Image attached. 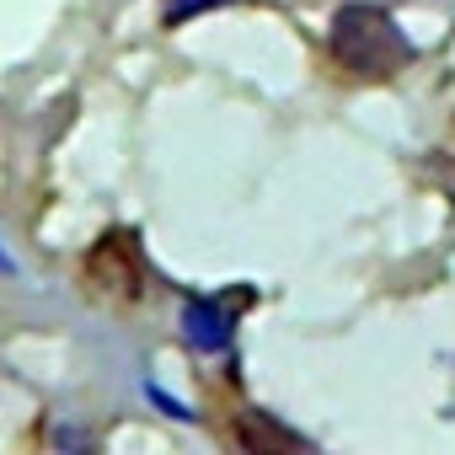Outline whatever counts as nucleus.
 I'll use <instances>...</instances> for the list:
<instances>
[{"instance_id":"1","label":"nucleus","mask_w":455,"mask_h":455,"mask_svg":"<svg viewBox=\"0 0 455 455\" xmlns=\"http://www.w3.org/2000/svg\"><path fill=\"white\" fill-rule=\"evenodd\" d=\"M327 49H332V60L343 70H354L364 81H386V76H396L412 60V38L396 28V17L380 12V6H364V0L359 6H343L332 17Z\"/></svg>"},{"instance_id":"2","label":"nucleus","mask_w":455,"mask_h":455,"mask_svg":"<svg viewBox=\"0 0 455 455\" xmlns=\"http://www.w3.org/2000/svg\"><path fill=\"white\" fill-rule=\"evenodd\" d=\"M86 284L113 300V306H134L145 295V258L140 242L129 231H108L92 252H86Z\"/></svg>"},{"instance_id":"3","label":"nucleus","mask_w":455,"mask_h":455,"mask_svg":"<svg viewBox=\"0 0 455 455\" xmlns=\"http://www.w3.org/2000/svg\"><path fill=\"white\" fill-rule=\"evenodd\" d=\"M182 327H188V343L204 348V354L231 348V311L214 306V300H193V306L182 311Z\"/></svg>"},{"instance_id":"4","label":"nucleus","mask_w":455,"mask_h":455,"mask_svg":"<svg viewBox=\"0 0 455 455\" xmlns=\"http://www.w3.org/2000/svg\"><path fill=\"white\" fill-rule=\"evenodd\" d=\"M236 444L242 450H295L300 444V434H290V428H279L274 418H263V412H242V423H236Z\"/></svg>"},{"instance_id":"5","label":"nucleus","mask_w":455,"mask_h":455,"mask_svg":"<svg viewBox=\"0 0 455 455\" xmlns=\"http://www.w3.org/2000/svg\"><path fill=\"white\" fill-rule=\"evenodd\" d=\"M214 6H236V0H166V28H182L188 17H204Z\"/></svg>"}]
</instances>
